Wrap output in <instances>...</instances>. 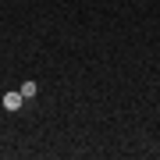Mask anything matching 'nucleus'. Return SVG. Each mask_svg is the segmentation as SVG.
Returning <instances> with one entry per match:
<instances>
[{"label": "nucleus", "mask_w": 160, "mask_h": 160, "mask_svg": "<svg viewBox=\"0 0 160 160\" xmlns=\"http://www.w3.org/2000/svg\"><path fill=\"white\" fill-rule=\"evenodd\" d=\"M22 103H25L22 92H4V110H18Z\"/></svg>", "instance_id": "1"}, {"label": "nucleus", "mask_w": 160, "mask_h": 160, "mask_svg": "<svg viewBox=\"0 0 160 160\" xmlns=\"http://www.w3.org/2000/svg\"><path fill=\"white\" fill-rule=\"evenodd\" d=\"M18 92H22V96H25V100H32V96H36V82H25V86H22V89H18Z\"/></svg>", "instance_id": "2"}]
</instances>
